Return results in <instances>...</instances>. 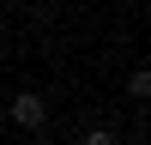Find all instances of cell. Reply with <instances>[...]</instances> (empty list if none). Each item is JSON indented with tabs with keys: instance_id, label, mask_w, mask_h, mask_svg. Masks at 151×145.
Instances as JSON below:
<instances>
[{
	"instance_id": "obj_1",
	"label": "cell",
	"mask_w": 151,
	"mask_h": 145,
	"mask_svg": "<svg viewBox=\"0 0 151 145\" xmlns=\"http://www.w3.org/2000/svg\"><path fill=\"white\" fill-rule=\"evenodd\" d=\"M6 115H12V127H24V133H36V127L48 121V103H42L36 91H18V97H12V109H6Z\"/></svg>"
},
{
	"instance_id": "obj_2",
	"label": "cell",
	"mask_w": 151,
	"mask_h": 145,
	"mask_svg": "<svg viewBox=\"0 0 151 145\" xmlns=\"http://www.w3.org/2000/svg\"><path fill=\"white\" fill-rule=\"evenodd\" d=\"M127 97L151 103V67H133V72H127Z\"/></svg>"
},
{
	"instance_id": "obj_3",
	"label": "cell",
	"mask_w": 151,
	"mask_h": 145,
	"mask_svg": "<svg viewBox=\"0 0 151 145\" xmlns=\"http://www.w3.org/2000/svg\"><path fill=\"white\" fill-rule=\"evenodd\" d=\"M79 145H121V139H115V133H109V127H91V133H85Z\"/></svg>"
},
{
	"instance_id": "obj_4",
	"label": "cell",
	"mask_w": 151,
	"mask_h": 145,
	"mask_svg": "<svg viewBox=\"0 0 151 145\" xmlns=\"http://www.w3.org/2000/svg\"><path fill=\"white\" fill-rule=\"evenodd\" d=\"M127 145H139V139H127Z\"/></svg>"
}]
</instances>
